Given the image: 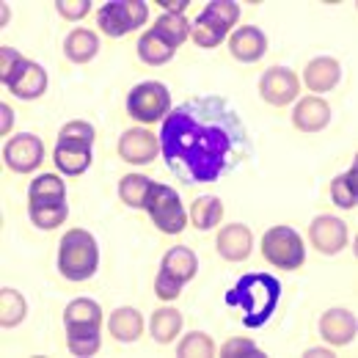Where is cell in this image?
I'll list each match as a JSON object with an SVG mask.
<instances>
[{
	"mask_svg": "<svg viewBox=\"0 0 358 358\" xmlns=\"http://www.w3.org/2000/svg\"><path fill=\"white\" fill-rule=\"evenodd\" d=\"M160 152L185 185H204L248 160L251 141L231 102L196 96L163 119Z\"/></svg>",
	"mask_w": 358,
	"mask_h": 358,
	"instance_id": "6da1fadb",
	"label": "cell"
},
{
	"mask_svg": "<svg viewBox=\"0 0 358 358\" xmlns=\"http://www.w3.org/2000/svg\"><path fill=\"white\" fill-rule=\"evenodd\" d=\"M281 298V281L270 273H245L237 278L234 289L226 295L229 306H237L243 312V322L248 328L265 325Z\"/></svg>",
	"mask_w": 358,
	"mask_h": 358,
	"instance_id": "7a4b0ae2",
	"label": "cell"
},
{
	"mask_svg": "<svg viewBox=\"0 0 358 358\" xmlns=\"http://www.w3.org/2000/svg\"><path fill=\"white\" fill-rule=\"evenodd\" d=\"M66 334H69V348L78 356H91L99 350V322L102 309L89 298H78L66 309Z\"/></svg>",
	"mask_w": 358,
	"mask_h": 358,
	"instance_id": "3957f363",
	"label": "cell"
},
{
	"mask_svg": "<svg viewBox=\"0 0 358 358\" xmlns=\"http://www.w3.org/2000/svg\"><path fill=\"white\" fill-rule=\"evenodd\" d=\"M99 251L96 240L83 229H72L61 240V254H58V268L69 281H86L96 273Z\"/></svg>",
	"mask_w": 358,
	"mask_h": 358,
	"instance_id": "277c9868",
	"label": "cell"
},
{
	"mask_svg": "<svg viewBox=\"0 0 358 358\" xmlns=\"http://www.w3.org/2000/svg\"><path fill=\"white\" fill-rule=\"evenodd\" d=\"M237 17H240L237 3H224V0L210 3V6L199 14V20H196V25H193V39H196V45L199 47L221 45V39L226 36V31L237 22Z\"/></svg>",
	"mask_w": 358,
	"mask_h": 358,
	"instance_id": "5b68a950",
	"label": "cell"
},
{
	"mask_svg": "<svg viewBox=\"0 0 358 358\" xmlns=\"http://www.w3.org/2000/svg\"><path fill=\"white\" fill-rule=\"evenodd\" d=\"M196 268L199 265H196L193 251H187V248H171L166 254V259H163V270H160L157 284H155L157 298L174 301L179 295V289H182V284L196 275Z\"/></svg>",
	"mask_w": 358,
	"mask_h": 358,
	"instance_id": "8992f818",
	"label": "cell"
},
{
	"mask_svg": "<svg viewBox=\"0 0 358 358\" xmlns=\"http://www.w3.org/2000/svg\"><path fill=\"white\" fill-rule=\"evenodd\" d=\"M262 254L268 257V262H273L275 268L295 270L303 265V243L301 234L289 226H275L270 229L262 240Z\"/></svg>",
	"mask_w": 358,
	"mask_h": 358,
	"instance_id": "52a82bcc",
	"label": "cell"
},
{
	"mask_svg": "<svg viewBox=\"0 0 358 358\" xmlns=\"http://www.w3.org/2000/svg\"><path fill=\"white\" fill-rule=\"evenodd\" d=\"M143 207L149 210L152 221L157 224L160 231L177 234V231L185 229V210H182V201H179V196L169 185H152Z\"/></svg>",
	"mask_w": 358,
	"mask_h": 358,
	"instance_id": "ba28073f",
	"label": "cell"
},
{
	"mask_svg": "<svg viewBox=\"0 0 358 358\" xmlns=\"http://www.w3.org/2000/svg\"><path fill=\"white\" fill-rule=\"evenodd\" d=\"M169 108H171V94L163 83H155V80L135 86L127 96L130 116H135L138 122H146V124L163 119L169 113Z\"/></svg>",
	"mask_w": 358,
	"mask_h": 358,
	"instance_id": "9c48e42d",
	"label": "cell"
},
{
	"mask_svg": "<svg viewBox=\"0 0 358 358\" xmlns=\"http://www.w3.org/2000/svg\"><path fill=\"white\" fill-rule=\"evenodd\" d=\"M149 17V8L146 3H138V0H122V3H108L99 8V28L108 34V36H124L135 31L138 25H143Z\"/></svg>",
	"mask_w": 358,
	"mask_h": 358,
	"instance_id": "30bf717a",
	"label": "cell"
},
{
	"mask_svg": "<svg viewBox=\"0 0 358 358\" xmlns=\"http://www.w3.org/2000/svg\"><path fill=\"white\" fill-rule=\"evenodd\" d=\"M42 155H45V149H42V141L36 138V135H17V138H11L8 141V146H6V163L14 169V171H34L39 163H42Z\"/></svg>",
	"mask_w": 358,
	"mask_h": 358,
	"instance_id": "8fae6325",
	"label": "cell"
},
{
	"mask_svg": "<svg viewBox=\"0 0 358 358\" xmlns=\"http://www.w3.org/2000/svg\"><path fill=\"white\" fill-rule=\"evenodd\" d=\"M259 91H262V96L268 99L270 105H287V102H292V99L298 96L301 83H298V78H295L289 69L275 66V69H268V72L262 75Z\"/></svg>",
	"mask_w": 358,
	"mask_h": 358,
	"instance_id": "7c38bea8",
	"label": "cell"
},
{
	"mask_svg": "<svg viewBox=\"0 0 358 358\" xmlns=\"http://www.w3.org/2000/svg\"><path fill=\"white\" fill-rule=\"evenodd\" d=\"M6 86L14 91L17 96H22V99H36V96L45 94L47 75L39 64H34V61H22V64L11 72V78L6 80Z\"/></svg>",
	"mask_w": 358,
	"mask_h": 358,
	"instance_id": "4fadbf2b",
	"label": "cell"
},
{
	"mask_svg": "<svg viewBox=\"0 0 358 358\" xmlns=\"http://www.w3.org/2000/svg\"><path fill=\"white\" fill-rule=\"evenodd\" d=\"M157 146L160 141L149 130H127L119 141V155L127 160V163H149L155 155H157Z\"/></svg>",
	"mask_w": 358,
	"mask_h": 358,
	"instance_id": "5bb4252c",
	"label": "cell"
},
{
	"mask_svg": "<svg viewBox=\"0 0 358 358\" xmlns=\"http://www.w3.org/2000/svg\"><path fill=\"white\" fill-rule=\"evenodd\" d=\"M312 243L322 251V254H336L345 248L348 243V229L339 218L322 215L312 224Z\"/></svg>",
	"mask_w": 358,
	"mask_h": 358,
	"instance_id": "9a60e30c",
	"label": "cell"
},
{
	"mask_svg": "<svg viewBox=\"0 0 358 358\" xmlns=\"http://www.w3.org/2000/svg\"><path fill=\"white\" fill-rule=\"evenodd\" d=\"M55 166L64 174H83L91 166V143L58 141V146H55Z\"/></svg>",
	"mask_w": 358,
	"mask_h": 358,
	"instance_id": "2e32d148",
	"label": "cell"
},
{
	"mask_svg": "<svg viewBox=\"0 0 358 358\" xmlns=\"http://www.w3.org/2000/svg\"><path fill=\"white\" fill-rule=\"evenodd\" d=\"M320 331H322L325 342H331V345H348L356 336V320H353V314L345 312V309H331V312L322 314Z\"/></svg>",
	"mask_w": 358,
	"mask_h": 358,
	"instance_id": "e0dca14e",
	"label": "cell"
},
{
	"mask_svg": "<svg viewBox=\"0 0 358 358\" xmlns=\"http://www.w3.org/2000/svg\"><path fill=\"white\" fill-rule=\"evenodd\" d=\"M31 210H42V207H64V182L55 177V174H42V177L34 179L31 185Z\"/></svg>",
	"mask_w": 358,
	"mask_h": 358,
	"instance_id": "ac0fdd59",
	"label": "cell"
},
{
	"mask_svg": "<svg viewBox=\"0 0 358 358\" xmlns=\"http://www.w3.org/2000/svg\"><path fill=\"white\" fill-rule=\"evenodd\" d=\"M229 47H231L234 58L251 64V61H259V58L265 55L268 39H265V34H262L259 28H240V31H234Z\"/></svg>",
	"mask_w": 358,
	"mask_h": 358,
	"instance_id": "d6986e66",
	"label": "cell"
},
{
	"mask_svg": "<svg viewBox=\"0 0 358 358\" xmlns=\"http://www.w3.org/2000/svg\"><path fill=\"white\" fill-rule=\"evenodd\" d=\"M292 119H295V127H298V130H303V133H317V130H322V127L328 124L331 108H328L322 99H317V96H306V99L298 102Z\"/></svg>",
	"mask_w": 358,
	"mask_h": 358,
	"instance_id": "ffe728a7",
	"label": "cell"
},
{
	"mask_svg": "<svg viewBox=\"0 0 358 358\" xmlns=\"http://www.w3.org/2000/svg\"><path fill=\"white\" fill-rule=\"evenodd\" d=\"M218 251H221V257L231 259V262L245 259L251 254V231L243 224L226 226L224 231L218 234Z\"/></svg>",
	"mask_w": 358,
	"mask_h": 358,
	"instance_id": "44dd1931",
	"label": "cell"
},
{
	"mask_svg": "<svg viewBox=\"0 0 358 358\" xmlns=\"http://www.w3.org/2000/svg\"><path fill=\"white\" fill-rule=\"evenodd\" d=\"M342 78L339 61L334 58H314L312 64L306 66V86L312 91H328L334 89Z\"/></svg>",
	"mask_w": 358,
	"mask_h": 358,
	"instance_id": "7402d4cb",
	"label": "cell"
},
{
	"mask_svg": "<svg viewBox=\"0 0 358 358\" xmlns=\"http://www.w3.org/2000/svg\"><path fill=\"white\" fill-rule=\"evenodd\" d=\"M141 328H143V320H141V314L130 309V306H124V309H119V312H113L110 317V334L119 339V342H133L141 336Z\"/></svg>",
	"mask_w": 358,
	"mask_h": 358,
	"instance_id": "603a6c76",
	"label": "cell"
},
{
	"mask_svg": "<svg viewBox=\"0 0 358 358\" xmlns=\"http://www.w3.org/2000/svg\"><path fill=\"white\" fill-rule=\"evenodd\" d=\"M221 215H224V207H221V201L215 196H201L199 201H193L190 218H193L196 229H201V231L213 229V226L221 221Z\"/></svg>",
	"mask_w": 358,
	"mask_h": 358,
	"instance_id": "cb8c5ba5",
	"label": "cell"
},
{
	"mask_svg": "<svg viewBox=\"0 0 358 358\" xmlns=\"http://www.w3.org/2000/svg\"><path fill=\"white\" fill-rule=\"evenodd\" d=\"M138 55L146 61V64H166L171 55H174V47L169 45L166 39H160L155 31L143 34L141 42H138Z\"/></svg>",
	"mask_w": 358,
	"mask_h": 358,
	"instance_id": "d4e9b609",
	"label": "cell"
},
{
	"mask_svg": "<svg viewBox=\"0 0 358 358\" xmlns=\"http://www.w3.org/2000/svg\"><path fill=\"white\" fill-rule=\"evenodd\" d=\"M152 31H155L160 39H166L169 45L177 50V47L187 39V20H185L182 14H163Z\"/></svg>",
	"mask_w": 358,
	"mask_h": 358,
	"instance_id": "484cf974",
	"label": "cell"
},
{
	"mask_svg": "<svg viewBox=\"0 0 358 358\" xmlns=\"http://www.w3.org/2000/svg\"><path fill=\"white\" fill-rule=\"evenodd\" d=\"M179 328H182V317H179L177 309H160V312H155V317H152V336L160 345L171 342L179 334Z\"/></svg>",
	"mask_w": 358,
	"mask_h": 358,
	"instance_id": "4316f807",
	"label": "cell"
},
{
	"mask_svg": "<svg viewBox=\"0 0 358 358\" xmlns=\"http://www.w3.org/2000/svg\"><path fill=\"white\" fill-rule=\"evenodd\" d=\"M331 196H334V201H336L339 207H345V210L356 207V201H358V169L356 166H353L348 174H342L339 179H334V185H331Z\"/></svg>",
	"mask_w": 358,
	"mask_h": 358,
	"instance_id": "83f0119b",
	"label": "cell"
},
{
	"mask_svg": "<svg viewBox=\"0 0 358 358\" xmlns=\"http://www.w3.org/2000/svg\"><path fill=\"white\" fill-rule=\"evenodd\" d=\"M96 50H99V42H96V36H94L91 31H75V34H69V39H66V55H69L72 61H78V64L91 61V58L96 55Z\"/></svg>",
	"mask_w": 358,
	"mask_h": 358,
	"instance_id": "f1b7e54d",
	"label": "cell"
},
{
	"mask_svg": "<svg viewBox=\"0 0 358 358\" xmlns=\"http://www.w3.org/2000/svg\"><path fill=\"white\" fill-rule=\"evenodd\" d=\"M149 187H152V182L146 177H141V174H127V177L122 179V185H119V196H122V201L130 204V207H143V204H146V196H149Z\"/></svg>",
	"mask_w": 358,
	"mask_h": 358,
	"instance_id": "f546056e",
	"label": "cell"
},
{
	"mask_svg": "<svg viewBox=\"0 0 358 358\" xmlns=\"http://www.w3.org/2000/svg\"><path fill=\"white\" fill-rule=\"evenodd\" d=\"M25 317V301L17 289H3L0 295V322L3 325H17Z\"/></svg>",
	"mask_w": 358,
	"mask_h": 358,
	"instance_id": "4dcf8cb0",
	"label": "cell"
},
{
	"mask_svg": "<svg viewBox=\"0 0 358 358\" xmlns=\"http://www.w3.org/2000/svg\"><path fill=\"white\" fill-rule=\"evenodd\" d=\"M179 356H213V342H210V336H204V334H190L182 345H179Z\"/></svg>",
	"mask_w": 358,
	"mask_h": 358,
	"instance_id": "1f68e13d",
	"label": "cell"
},
{
	"mask_svg": "<svg viewBox=\"0 0 358 358\" xmlns=\"http://www.w3.org/2000/svg\"><path fill=\"white\" fill-rule=\"evenodd\" d=\"M31 218L39 229H55L58 224L66 221V204L64 207H42V210H31Z\"/></svg>",
	"mask_w": 358,
	"mask_h": 358,
	"instance_id": "d6a6232c",
	"label": "cell"
},
{
	"mask_svg": "<svg viewBox=\"0 0 358 358\" xmlns=\"http://www.w3.org/2000/svg\"><path fill=\"white\" fill-rule=\"evenodd\" d=\"M58 141H78V143H94V127L86 122H69L66 127H61Z\"/></svg>",
	"mask_w": 358,
	"mask_h": 358,
	"instance_id": "836d02e7",
	"label": "cell"
},
{
	"mask_svg": "<svg viewBox=\"0 0 358 358\" xmlns=\"http://www.w3.org/2000/svg\"><path fill=\"white\" fill-rule=\"evenodd\" d=\"M22 61H25V58H22L17 50H11V47H3V50H0V78H3V83L11 78V72H14Z\"/></svg>",
	"mask_w": 358,
	"mask_h": 358,
	"instance_id": "e575fe53",
	"label": "cell"
},
{
	"mask_svg": "<svg viewBox=\"0 0 358 358\" xmlns=\"http://www.w3.org/2000/svg\"><path fill=\"white\" fill-rule=\"evenodd\" d=\"M224 356L226 358H234V356H262L259 348L248 339H231L229 345L224 348Z\"/></svg>",
	"mask_w": 358,
	"mask_h": 358,
	"instance_id": "d590c367",
	"label": "cell"
},
{
	"mask_svg": "<svg viewBox=\"0 0 358 358\" xmlns=\"http://www.w3.org/2000/svg\"><path fill=\"white\" fill-rule=\"evenodd\" d=\"M58 11L69 20H80L89 11V0H58Z\"/></svg>",
	"mask_w": 358,
	"mask_h": 358,
	"instance_id": "8d00e7d4",
	"label": "cell"
},
{
	"mask_svg": "<svg viewBox=\"0 0 358 358\" xmlns=\"http://www.w3.org/2000/svg\"><path fill=\"white\" fill-rule=\"evenodd\" d=\"M8 130H11V108L0 105V133H8Z\"/></svg>",
	"mask_w": 358,
	"mask_h": 358,
	"instance_id": "74e56055",
	"label": "cell"
}]
</instances>
